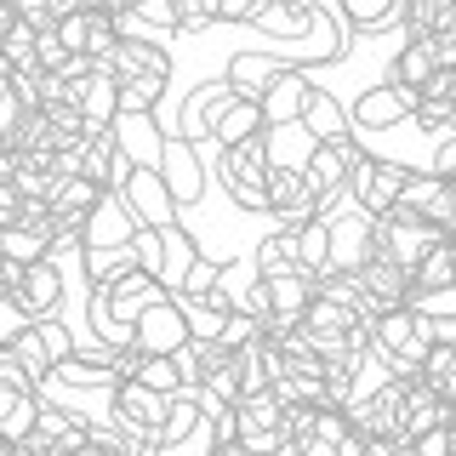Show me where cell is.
<instances>
[{
	"label": "cell",
	"instance_id": "3",
	"mask_svg": "<svg viewBox=\"0 0 456 456\" xmlns=\"http://www.w3.org/2000/svg\"><path fill=\"white\" fill-rule=\"evenodd\" d=\"M166 399L160 388H149V382L137 377H120L109 388V417L126 428V451H160V422H166Z\"/></svg>",
	"mask_w": 456,
	"mask_h": 456
},
{
	"label": "cell",
	"instance_id": "18",
	"mask_svg": "<svg viewBox=\"0 0 456 456\" xmlns=\"http://www.w3.org/2000/svg\"><path fill=\"white\" fill-rule=\"evenodd\" d=\"M132 337H137V348H142V354H171V348H183V342H189V320H183V303H177V297H160V303H149V308L137 314Z\"/></svg>",
	"mask_w": 456,
	"mask_h": 456
},
{
	"label": "cell",
	"instance_id": "24",
	"mask_svg": "<svg viewBox=\"0 0 456 456\" xmlns=\"http://www.w3.org/2000/svg\"><path fill=\"white\" fill-rule=\"evenodd\" d=\"M451 405L428 388L422 377H405V405H399V451H411V434H422V428L445 422Z\"/></svg>",
	"mask_w": 456,
	"mask_h": 456
},
{
	"label": "cell",
	"instance_id": "7",
	"mask_svg": "<svg viewBox=\"0 0 456 456\" xmlns=\"http://www.w3.org/2000/svg\"><path fill=\"white\" fill-rule=\"evenodd\" d=\"M348 120H354V132H394V126L417 120V92L399 86V80L365 86V92L348 103Z\"/></svg>",
	"mask_w": 456,
	"mask_h": 456
},
{
	"label": "cell",
	"instance_id": "59",
	"mask_svg": "<svg viewBox=\"0 0 456 456\" xmlns=\"http://www.w3.org/2000/svg\"><path fill=\"white\" fill-rule=\"evenodd\" d=\"M12 451H18V445H12V439H6V434H0V456H12Z\"/></svg>",
	"mask_w": 456,
	"mask_h": 456
},
{
	"label": "cell",
	"instance_id": "42",
	"mask_svg": "<svg viewBox=\"0 0 456 456\" xmlns=\"http://www.w3.org/2000/svg\"><path fill=\"white\" fill-rule=\"evenodd\" d=\"M171 75H126L120 80V109H160Z\"/></svg>",
	"mask_w": 456,
	"mask_h": 456
},
{
	"label": "cell",
	"instance_id": "16",
	"mask_svg": "<svg viewBox=\"0 0 456 456\" xmlns=\"http://www.w3.org/2000/svg\"><path fill=\"white\" fill-rule=\"evenodd\" d=\"M160 177L171 183L177 206H194L206 194V149L194 137H166V154H160Z\"/></svg>",
	"mask_w": 456,
	"mask_h": 456
},
{
	"label": "cell",
	"instance_id": "21",
	"mask_svg": "<svg viewBox=\"0 0 456 456\" xmlns=\"http://www.w3.org/2000/svg\"><path fill=\"white\" fill-rule=\"evenodd\" d=\"M354 274H360V285L370 297H377V308H399V303H411V268L405 263H394L388 251H370L360 268H354Z\"/></svg>",
	"mask_w": 456,
	"mask_h": 456
},
{
	"label": "cell",
	"instance_id": "13",
	"mask_svg": "<svg viewBox=\"0 0 456 456\" xmlns=\"http://www.w3.org/2000/svg\"><path fill=\"white\" fill-rule=\"evenodd\" d=\"M120 194H126V206H132L137 223L166 228V223L183 217V206H177V194H171V183L160 177V166H132V177L120 183Z\"/></svg>",
	"mask_w": 456,
	"mask_h": 456
},
{
	"label": "cell",
	"instance_id": "60",
	"mask_svg": "<svg viewBox=\"0 0 456 456\" xmlns=\"http://www.w3.org/2000/svg\"><path fill=\"white\" fill-rule=\"evenodd\" d=\"M451 422H456V405H451Z\"/></svg>",
	"mask_w": 456,
	"mask_h": 456
},
{
	"label": "cell",
	"instance_id": "22",
	"mask_svg": "<svg viewBox=\"0 0 456 456\" xmlns=\"http://www.w3.org/2000/svg\"><path fill=\"white\" fill-rule=\"evenodd\" d=\"M234 86H228V75L223 80H206V86H194L189 92V103H183V137H194V142H211V126H217V114L234 103Z\"/></svg>",
	"mask_w": 456,
	"mask_h": 456
},
{
	"label": "cell",
	"instance_id": "33",
	"mask_svg": "<svg viewBox=\"0 0 456 456\" xmlns=\"http://www.w3.org/2000/svg\"><path fill=\"white\" fill-rule=\"evenodd\" d=\"M263 103H251V97H234L223 114H217V126H211V142L217 149H228V142H240V137H256L263 132Z\"/></svg>",
	"mask_w": 456,
	"mask_h": 456
},
{
	"label": "cell",
	"instance_id": "55",
	"mask_svg": "<svg viewBox=\"0 0 456 456\" xmlns=\"http://www.w3.org/2000/svg\"><path fill=\"white\" fill-rule=\"evenodd\" d=\"M18 217H23V194H18L12 177H0V228H12Z\"/></svg>",
	"mask_w": 456,
	"mask_h": 456
},
{
	"label": "cell",
	"instance_id": "6",
	"mask_svg": "<svg viewBox=\"0 0 456 456\" xmlns=\"http://www.w3.org/2000/svg\"><path fill=\"white\" fill-rule=\"evenodd\" d=\"M160 451H217V439H211V417H206V394H200V388H177L166 399Z\"/></svg>",
	"mask_w": 456,
	"mask_h": 456
},
{
	"label": "cell",
	"instance_id": "23",
	"mask_svg": "<svg viewBox=\"0 0 456 456\" xmlns=\"http://www.w3.org/2000/svg\"><path fill=\"white\" fill-rule=\"evenodd\" d=\"M63 291H69V280H63V268H57V256H40V263H23V274H18V297L28 303V314H57L63 308Z\"/></svg>",
	"mask_w": 456,
	"mask_h": 456
},
{
	"label": "cell",
	"instance_id": "9",
	"mask_svg": "<svg viewBox=\"0 0 456 456\" xmlns=\"http://www.w3.org/2000/svg\"><path fill=\"white\" fill-rule=\"evenodd\" d=\"M268 211H274L285 228H297V223L320 217L325 206H320V194H314V183H308L303 166L274 160V166H268Z\"/></svg>",
	"mask_w": 456,
	"mask_h": 456
},
{
	"label": "cell",
	"instance_id": "43",
	"mask_svg": "<svg viewBox=\"0 0 456 456\" xmlns=\"http://www.w3.org/2000/svg\"><path fill=\"white\" fill-rule=\"evenodd\" d=\"M137 382H149V388H160V394H177L183 388L177 354H142V360H137Z\"/></svg>",
	"mask_w": 456,
	"mask_h": 456
},
{
	"label": "cell",
	"instance_id": "58",
	"mask_svg": "<svg viewBox=\"0 0 456 456\" xmlns=\"http://www.w3.org/2000/svg\"><path fill=\"white\" fill-rule=\"evenodd\" d=\"M18 274H23V263H12V256H0V291H12V285H18Z\"/></svg>",
	"mask_w": 456,
	"mask_h": 456
},
{
	"label": "cell",
	"instance_id": "46",
	"mask_svg": "<svg viewBox=\"0 0 456 456\" xmlns=\"http://www.w3.org/2000/svg\"><path fill=\"white\" fill-rule=\"evenodd\" d=\"M28 325H35V314H28V303L18 297V285H12V291H0V342H18Z\"/></svg>",
	"mask_w": 456,
	"mask_h": 456
},
{
	"label": "cell",
	"instance_id": "49",
	"mask_svg": "<svg viewBox=\"0 0 456 456\" xmlns=\"http://www.w3.org/2000/svg\"><path fill=\"white\" fill-rule=\"evenodd\" d=\"M263 337V320H256L251 308H228L223 314V342L228 348H246V342H256Z\"/></svg>",
	"mask_w": 456,
	"mask_h": 456
},
{
	"label": "cell",
	"instance_id": "57",
	"mask_svg": "<svg viewBox=\"0 0 456 456\" xmlns=\"http://www.w3.org/2000/svg\"><path fill=\"white\" fill-rule=\"evenodd\" d=\"M80 6H92V0H46L40 23H57V18H69V12H80Z\"/></svg>",
	"mask_w": 456,
	"mask_h": 456
},
{
	"label": "cell",
	"instance_id": "17",
	"mask_svg": "<svg viewBox=\"0 0 456 456\" xmlns=\"http://www.w3.org/2000/svg\"><path fill=\"white\" fill-rule=\"evenodd\" d=\"M132 234H137V217H132V206H126V194H120V189H109L103 200H97V211L86 217V228H80V251L132 246Z\"/></svg>",
	"mask_w": 456,
	"mask_h": 456
},
{
	"label": "cell",
	"instance_id": "53",
	"mask_svg": "<svg viewBox=\"0 0 456 456\" xmlns=\"http://www.w3.org/2000/svg\"><path fill=\"white\" fill-rule=\"evenodd\" d=\"M428 171H439V177H451V183H456V126L434 132V166H428Z\"/></svg>",
	"mask_w": 456,
	"mask_h": 456
},
{
	"label": "cell",
	"instance_id": "19",
	"mask_svg": "<svg viewBox=\"0 0 456 456\" xmlns=\"http://www.w3.org/2000/svg\"><path fill=\"white\" fill-rule=\"evenodd\" d=\"M114 142H120V154L132 166H160L166 154V132L154 120V109H120L114 114Z\"/></svg>",
	"mask_w": 456,
	"mask_h": 456
},
{
	"label": "cell",
	"instance_id": "27",
	"mask_svg": "<svg viewBox=\"0 0 456 456\" xmlns=\"http://www.w3.org/2000/svg\"><path fill=\"white\" fill-rule=\"evenodd\" d=\"M75 103L86 109V120H92V126H114V114H120V80H114L109 63H97L92 75L75 80Z\"/></svg>",
	"mask_w": 456,
	"mask_h": 456
},
{
	"label": "cell",
	"instance_id": "32",
	"mask_svg": "<svg viewBox=\"0 0 456 456\" xmlns=\"http://www.w3.org/2000/svg\"><path fill=\"white\" fill-rule=\"evenodd\" d=\"M439 69V57H434V46H428V35H405V46L394 52V63H388V80H399V86H417L428 80Z\"/></svg>",
	"mask_w": 456,
	"mask_h": 456
},
{
	"label": "cell",
	"instance_id": "26",
	"mask_svg": "<svg viewBox=\"0 0 456 456\" xmlns=\"http://www.w3.org/2000/svg\"><path fill=\"white\" fill-rule=\"evenodd\" d=\"M445 285H456V234H439L434 246L411 263V303H417L422 291H445Z\"/></svg>",
	"mask_w": 456,
	"mask_h": 456
},
{
	"label": "cell",
	"instance_id": "20",
	"mask_svg": "<svg viewBox=\"0 0 456 456\" xmlns=\"http://www.w3.org/2000/svg\"><path fill=\"white\" fill-rule=\"evenodd\" d=\"M291 69V57L285 52H234L228 57V86H234L240 97H251V103H263V92L274 86V75Z\"/></svg>",
	"mask_w": 456,
	"mask_h": 456
},
{
	"label": "cell",
	"instance_id": "47",
	"mask_svg": "<svg viewBox=\"0 0 456 456\" xmlns=\"http://www.w3.org/2000/svg\"><path fill=\"white\" fill-rule=\"evenodd\" d=\"M411 456H456V422H434L422 434H411Z\"/></svg>",
	"mask_w": 456,
	"mask_h": 456
},
{
	"label": "cell",
	"instance_id": "10",
	"mask_svg": "<svg viewBox=\"0 0 456 456\" xmlns=\"http://www.w3.org/2000/svg\"><path fill=\"white\" fill-rule=\"evenodd\" d=\"M325 228H331V268H342V274H354L377 251V217L360 211L354 200L342 211H325Z\"/></svg>",
	"mask_w": 456,
	"mask_h": 456
},
{
	"label": "cell",
	"instance_id": "11",
	"mask_svg": "<svg viewBox=\"0 0 456 456\" xmlns=\"http://www.w3.org/2000/svg\"><path fill=\"white\" fill-rule=\"evenodd\" d=\"M52 28L63 35L69 52H92V57H109V52L126 40V35H120V18H114V6H103V0H92V6H80V12H69V18H57Z\"/></svg>",
	"mask_w": 456,
	"mask_h": 456
},
{
	"label": "cell",
	"instance_id": "5",
	"mask_svg": "<svg viewBox=\"0 0 456 456\" xmlns=\"http://www.w3.org/2000/svg\"><path fill=\"white\" fill-rule=\"evenodd\" d=\"M240 405V451H291L285 434V405L274 388H251L234 399Z\"/></svg>",
	"mask_w": 456,
	"mask_h": 456
},
{
	"label": "cell",
	"instance_id": "48",
	"mask_svg": "<svg viewBox=\"0 0 456 456\" xmlns=\"http://www.w3.org/2000/svg\"><path fill=\"white\" fill-rule=\"evenodd\" d=\"M132 256H137V268H149V274H160V268H166V240H160V228H154V223H137Z\"/></svg>",
	"mask_w": 456,
	"mask_h": 456
},
{
	"label": "cell",
	"instance_id": "15",
	"mask_svg": "<svg viewBox=\"0 0 456 456\" xmlns=\"http://www.w3.org/2000/svg\"><path fill=\"white\" fill-rule=\"evenodd\" d=\"M439 240V228L428 223V217H417V211H405V206H394V211H382L377 217V251H388L394 263H417V256L428 251Z\"/></svg>",
	"mask_w": 456,
	"mask_h": 456
},
{
	"label": "cell",
	"instance_id": "29",
	"mask_svg": "<svg viewBox=\"0 0 456 456\" xmlns=\"http://www.w3.org/2000/svg\"><path fill=\"white\" fill-rule=\"evenodd\" d=\"M103 63L114 69V80H126V75H171L166 46H154V40H142V35H126Z\"/></svg>",
	"mask_w": 456,
	"mask_h": 456
},
{
	"label": "cell",
	"instance_id": "52",
	"mask_svg": "<svg viewBox=\"0 0 456 456\" xmlns=\"http://www.w3.org/2000/svg\"><path fill=\"white\" fill-rule=\"evenodd\" d=\"M217 23V0H177V28L183 35H200V28Z\"/></svg>",
	"mask_w": 456,
	"mask_h": 456
},
{
	"label": "cell",
	"instance_id": "51",
	"mask_svg": "<svg viewBox=\"0 0 456 456\" xmlns=\"http://www.w3.org/2000/svg\"><path fill=\"white\" fill-rule=\"evenodd\" d=\"M126 12H132L142 28H177V0H132Z\"/></svg>",
	"mask_w": 456,
	"mask_h": 456
},
{
	"label": "cell",
	"instance_id": "54",
	"mask_svg": "<svg viewBox=\"0 0 456 456\" xmlns=\"http://www.w3.org/2000/svg\"><path fill=\"white\" fill-rule=\"evenodd\" d=\"M268 0H217V23H251Z\"/></svg>",
	"mask_w": 456,
	"mask_h": 456
},
{
	"label": "cell",
	"instance_id": "50",
	"mask_svg": "<svg viewBox=\"0 0 456 456\" xmlns=\"http://www.w3.org/2000/svg\"><path fill=\"white\" fill-rule=\"evenodd\" d=\"M35 337L46 342L52 365H57V360H69V354H75V337H69V325H63V320H52V314H40V320H35Z\"/></svg>",
	"mask_w": 456,
	"mask_h": 456
},
{
	"label": "cell",
	"instance_id": "4",
	"mask_svg": "<svg viewBox=\"0 0 456 456\" xmlns=\"http://www.w3.org/2000/svg\"><path fill=\"white\" fill-rule=\"evenodd\" d=\"M399 405H405V377H382L348 399V417L370 439V451H399Z\"/></svg>",
	"mask_w": 456,
	"mask_h": 456
},
{
	"label": "cell",
	"instance_id": "28",
	"mask_svg": "<svg viewBox=\"0 0 456 456\" xmlns=\"http://www.w3.org/2000/svg\"><path fill=\"white\" fill-rule=\"evenodd\" d=\"M69 171L57 166V154H18V166H12V183H18L23 200H35V206H52V194L63 189Z\"/></svg>",
	"mask_w": 456,
	"mask_h": 456
},
{
	"label": "cell",
	"instance_id": "37",
	"mask_svg": "<svg viewBox=\"0 0 456 456\" xmlns=\"http://www.w3.org/2000/svg\"><path fill=\"white\" fill-rule=\"evenodd\" d=\"M297 256H303L308 274H325L331 268V228H325V211L308 223H297Z\"/></svg>",
	"mask_w": 456,
	"mask_h": 456
},
{
	"label": "cell",
	"instance_id": "41",
	"mask_svg": "<svg viewBox=\"0 0 456 456\" xmlns=\"http://www.w3.org/2000/svg\"><path fill=\"white\" fill-rule=\"evenodd\" d=\"M35 46H40V18H28V12H18V23L0 35V52L12 57V69L35 63Z\"/></svg>",
	"mask_w": 456,
	"mask_h": 456
},
{
	"label": "cell",
	"instance_id": "31",
	"mask_svg": "<svg viewBox=\"0 0 456 456\" xmlns=\"http://www.w3.org/2000/svg\"><path fill=\"white\" fill-rule=\"evenodd\" d=\"M303 132L314 142H325V137L354 132V120H348V109H342L331 92H320V86H314V92H308V109H303Z\"/></svg>",
	"mask_w": 456,
	"mask_h": 456
},
{
	"label": "cell",
	"instance_id": "34",
	"mask_svg": "<svg viewBox=\"0 0 456 456\" xmlns=\"http://www.w3.org/2000/svg\"><path fill=\"white\" fill-rule=\"evenodd\" d=\"M160 240H166V268H160V280H166V291H177L183 274L194 268L200 246H194V234H189V228H183V217H177V223H166V228H160Z\"/></svg>",
	"mask_w": 456,
	"mask_h": 456
},
{
	"label": "cell",
	"instance_id": "30",
	"mask_svg": "<svg viewBox=\"0 0 456 456\" xmlns=\"http://www.w3.org/2000/svg\"><path fill=\"white\" fill-rule=\"evenodd\" d=\"M0 256H12V263H40V256H57V234L40 223H12L0 228Z\"/></svg>",
	"mask_w": 456,
	"mask_h": 456
},
{
	"label": "cell",
	"instance_id": "12",
	"mask_svg": "<svg viewBox=\"0 0 456 456\" xmlns=\"http://www.w3.org/2000/svg\"><path fill=\"white\" fill-rule=\"evenodd\" d=\"M399 189H405V166L399 160H382V154H365L360 166H354L348 177V200L370 217H382V211L399 206Z\"/></svg>",
	"mask_w": 456,
	"mask_h": 456
},
{
	"label": "cell",
	"instance_id": "39",
	"mask_svg": "<svg viewBox=\"0 0 456 456\" xmlns=\"http://www.w3.org/2000/svg\"><path fill=\"white\" fill-rule=\"evenodd\" d=\"M80 263H86V285H114L120 274L137 268V256L132 246H109V251H80Z\"/></svg>",
	"mask_w": 456,
	"mask_h": 456
},
{
	"label": "cell",
	"instance_id": "44",
	"mask_svg": "<svg viewBox=\"0 0 456 456\" xmlns=\"http://www.w3.org/2000/svg\"><path fill=\"white\" fill-rule=\"evenodd\" d=\"M342 18L354 28H382L399 18V0H342Z\"/></svg>",
	"mask_w": 456,
	"mask_h": 456
},
{
	"label": "cell",
	"instance_id": "1",
	"mask_svg": "<svg viewBox=\"0 0 456 456\" xmlns=\"http://www.w3.org/2000/svg\"><path fill=\"white\" fill-rule=\"evenodd\" d=\"M268 166H274V154H268V126L256 137H240L217 149V183L228 189L240 211H268Z\"/></svg>",
	"mask_w": 456,
	"mask_h": 456
},
{
	"label": "cell",
	"instance_id": "14",
	"mask_svg": "<svg viewBox=\"0 0 456 456\" xmlns=\"http://www.w3.org/2000/svg\"><path fill=\"white\" fill-rule=\"evenodd\" d=\"M263 291H268L263 331H274V325H303L308 303L320 297V274H308V268H291V274H263Z\"/></svg>",
	"mask_w": 456,
	"mask_h": 456
},
{
	"label": "cell",
	"instance_id": "38",
	"mask_svg": "<svg viewBox=\"0 0 456 456\" xmlns=\"http://www.w3.org/2000/svg\"><path fill=\"white\" fill-rule=\"evenodd\" d=\"M251 23L263 28V35H274V40H303L308 35V12H297L291 0H268Z\"/></svg>",
	"mask_w": 456,
	"mask_h": 456
},
{
	"label": "cell",
	"instance_id": "25",
	"mask_svg": "<svg viewBox=\"0 0 456 456\" xmlns=\"http://www.w3.org/2000/svg\"><path fill=\"white\" fill-rule=\"evenodd\" d=\"M308 92H314V80L291 63V69H285V75H274V86L263 92V120H268V126H291V120H303Z\"/></svg>",
	"mask_w": 456,
	"mask_h": 456
},
{
	"label": "cell",
	"instance_id": "56",
	"mask_svg": "<svg viewBox=\"0 0 456 456\" xmlns=\"http://www.w3.org/2000/svg\"><path fill=\"white\" fill-rule=\"evenodd\" d=\"M428 337H434V342H456V314H428Z\"/></svg>",
	"mask_w": 456,
	"mask_h": 456
},
{
	"label": "cell",
	"instance_id": "35",
	"mask_svg": "<svg viewBox=\"0 0 456 456\" xmlns=\"http://www.w3.org/2000/svg\"><path fill=\"white\" fill-rule=\"evenodd\" d=\"M256 274H291V268H303V256H297V228H274V234L256 246Z\"/></svg>",
	"mask_w": 456,
	"mask_h": 456
},
{
	"label": "cell",
	"instance_id": "8",
	"mask_svg": "<svg viewBox=\"0 0 456 456\" xmlns=\"http://www.w3.org/2000/svg\"><path fill=\"white\" fill-rule=\"evenodd\" d=\"M109 194V183L86 177V171H69L63 189L52 194V228H57V246H80V228L97 211V200Z\"/></svg>",
	"mask_w": 456,
	"mask_h": 456
},
{
	"label": "cell",
	"instance_id": "36",
	"mask_svg": "<svg viewBox=\"0 0 456 456\" xmlns=\"http://www.w3.org/2000/svg\"><path fill=\"white\" fill-rule=\"evenodd\" d=\"M417 377H422L439 399H445V405H456V342H434Z\"/></svg>",
	"mask_w": 456,
	"mask_h": 456
},
{
	"label": "cell",
	"instance_id": "45",
	"mask_svg": "<svg viewBox=\"0 0 456 456\" xmlns=\"http://www.w3.org/2000/svg\"><path fill=\"white\" fill-rule=\"evenodd\" d=\"M217 274H223V263H211V256H194V268L183 274V285H177L171 297H177V303H194V297H211V291H217Z\"/></svg>",
	"mask_w": 456,
	"mask_h": 456
},
{
	"label": "cell",
	"instance_id": "2",
	"mask_svg": "<svg viewBox=\"0 0 456 456\" xmlns=\"http://www.w3.org/2000/svg\"><path fill=\"white\" fill-rule=\"evenodd\" d=\"M370 337H377V354L382 365L394 370V377H417L428 348H434V337H428V314L417 303H399V308H382L377 320H370Z\"/></svg>",
	"mask_w": 456,
	"mask_h": 456
},
{
	"label": "cell",
	"instance_id": "40",
	"mask_svg": "<svg viewBox=\"0 0 456 456\" xmlns=\"http://www.w3.org/2000/svg\"><path fill=\"white\" fill-rule=\"evenodd\" d=\"M200 394H206V405H234L240 399V354H228L206 370V382H200Z\"/></svg>",
	"mask_w": 456,
	"mask_h": 456
}]
</instances>
